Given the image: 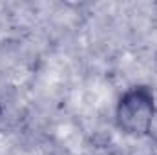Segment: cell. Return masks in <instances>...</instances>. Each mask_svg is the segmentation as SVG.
I'll return each mask as SVG.
<instances>
[{
	"instance_id": "obj_1",
	"label": "cell",
	"mask_w": 157,
	"mask_h": 155,
	"mask_svg": "<svg viewBox=\"0 0 157 155\" xmlns=\"http://www.w3.org/2000/svg\"><path fill=\"white\" fill-rule=\"evenodd\" d=\"M154 89L146 84H135L128 88L117 100L115 106V124L117 128L133 137L146 135V128L155 108Z\"/></svg>"
},
{
	"instance_id": "obj_2",
	"label": "cell",
	"mask_w": 157,
	"mask_h": 155,
	"mask_svg": "<svg viewBox=\"0 0 157 155\" xmlns=\"http://www.w3.org/2000/svg\"><path fill=\"white\" fill-rule=\"evenodd\" d=\"M146 137L157 144V102L154 108V113H152V119H150V124L146 128Z\"/></svg>"
}]
</instances>
